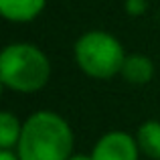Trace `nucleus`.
<instances>
[{
	"label": "nucleus",
	"instance_id": "nucleus-1",
	"mask_svg": "<svg viewBox=\"0 0 160 160\" xmlns=\"http://www.w3.org/2000/svg\"><path fill=\"white\" fill-rule=\"evenodd\" d=\"M73 152V132L63 116L35 112L22 124L16 154L20 160H67Z\"/></svg>",
	"mask_w": 160,
	"mask_h": 160
},
{
	"label": "nucleus",
	"instance_id": "nucleus-2",
	"mask_svg": "<svg viewBox=\"0 0 160 160\" xmlns=\"http://www.w3.org/2000/svg\"><path fill=\"white\" fill-rule=\"evenodd\" d=\"M51 77L49 57L31 43H12L0 55V81L16 93H35Z\"/></svg>",
	"mask_w": 160,
	"mask_h": 160
},
{
	"label": "nucleus",
	"instance_id": "nucleus-3",
	"mask_svg": "<svg viewBox=\"0 0 160 160\" xmlns=\"http://www.w3.org/2000/svg\"><path fill=\"white\" fill-rule=\"evenodd\" d=\"M73 53L79 69L93 79H112L122 71L128 57L122 43L106 31H89L81 35Z\"/></svg>",
	"mask_w": 160,
	"mask_h": 160
},
{
	"label": "nucleus",
	"instance_id": "nucleus-4",
	"mask_svg": "<svg viewBox=\"0 0 160 160\" xmlns=\"http://www.w3.org/2000/svg\"><path fill=\"white\" fill-rule=\"evenodd\" d=\"M138 156H140L138 140L126 132H108L91 150L93 160H138Z\"/></svg>",
	"mask_w": 160,
	"mask_h": 160
},
{
	"label": "nucleus",
	"instance_id": "nucleus-5",
	"mask_svg": "<svg viewBox=\"0 0 160 160\" xmlns=\"http://www.w3.org/2000/svg\"><path fill=\"white\" fill-rule=\"evenodd\" d=\"M47 0H0V14L10 22H28L43 12Z\"/></svg>",
	"mask_w": 160,
	"mask_h": 160
},
{
	"label": "nucleus",
	"instance_id": "nucleus-6",
	"mask_svg": "<svg viewBox=\"0 0 160 160\" xmlns=\"http://www.w3.org/2000/svg\"><path fill=\"white\" fill-rule=\"evenodd\" d=\"M120 75L134 85H144L154 77V63L146 55H128L122 65Z\"/></svg>",
	"mask_w": 160,
	"mask_h": 160
},
{
	"label": "nucleus",
	"instance_id": "nucleus-7",
	"mask_svg": "<svg viewBox=\"0 0 160 160\" xmlns=\"http://www.w3.org/2000/svg\"><path fill=\"white\" fill-rule=\"evenodd\" d=\"M140 152L152 160H160V122L148 120L138 128L136 134Z\"/></svg>",
	"mask_w": 160,
	"mask_h": 160
},
{
	"label": "nucleus",
	"instance_id": "nucleus-8",
	"mask_svg": "<svg viewBox=\"0 0 160 160\" xmlns=\"http://www.w3.org/2000/svg\"><path fill=\"white\" fill-rule=\"evenodd\" d=\"M20 132H22V124L14 113H0V150H16Z\"/></svg>",
	"mask_w": 160,
	"mask_h": 160
},
{
	"label": "nucleus",
	"instance_id": "nucleus-9",
	"mask_svg": "<svg viewBox=\"0 0 160 160\" xmlns=\"http://www.w3.org/2000/svg\"><path fill=\"white\" fill-rule=\"evenodd\" d=\"M146 8V0H126V10L130 14H142Z\"/></svg>",
	"mask_w": 160,
	"mask_h": 160
},
{
	"label": "nucleus",
	"instance_id": "nucleus-10",
	"mask_svg": "<svg viewBox=\"0 0 160 160\" xmlns=\"http://www.w3.org/2000/svg\"><path fill=\"white\" fill-rule=\"evenodd\" d=\"M0 160H20L16 150H0Z\"/></svg>",
	"mask_w": 160,
	"mask_h": 160
},
{
	"label": "nucleus",
	"instance_id": "nucleus-11",
	"mask_svg": "<svg viewBox=\"0 0 160 160\" xmlns=\"http://www.w3.org/2000/svg\"><path fill=\"white\" fill-rule=\"evenodd\" d=\"M67 160H93V158H91V154H71Z\"/></svg>",
	"mask_w": 160,
	"mask_h": 160
}]
</instances>
